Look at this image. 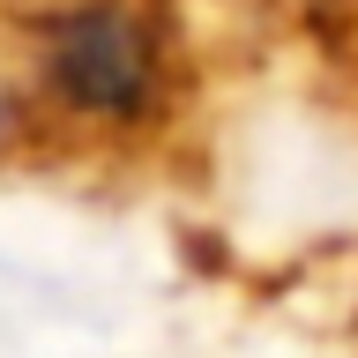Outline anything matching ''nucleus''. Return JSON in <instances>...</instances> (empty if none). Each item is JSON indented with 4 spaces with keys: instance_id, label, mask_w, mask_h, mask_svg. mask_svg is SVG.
I'll return each mask as SVG.
<instances>
[{
    "instance_id": "nucleus-1",
    "label": "nucleus",
    "mask_w": 358,
    "mask_h": 358,
    "mask_svg": "<svg viewBox=\"0 0 358 358\" xmlns=\"http://www.w3.org/2000/svg\"><path fill=\"white\" fill-rule=\"evenodd\" d=\"M45 75L67 105L97 112V120H134V112L157 97V52L150 30L127 15V8H83V15L52 22V45H45Z\"/></svg>"
},
{
    "instance_id": "nucleus-2",
    "label": "nucleus",
    "mask_w": 358,
    "mask_h": 358,
    "mask_svg": "<svg viewBox=\"0 0 358 358\" xmlns=\"http://www.w3.org/2000/svg\"><path fill=\"white\" fill-rule=\"evenodd\" d=\"M0 127H8V105H0Z\"/></svg>"
}]
</instances>
